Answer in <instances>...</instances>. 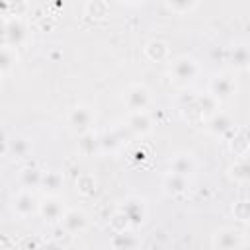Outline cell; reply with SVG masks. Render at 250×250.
<instances>
[{
    "label": "cell",
    "instance_id": "obj_12",
    "mask_svg": "<svg viewBox=\"0 0 250 250\" xmlns=\"http://www.w3.org/2000/svg\"><path fill=\"white\" fill-rule=\"evenodd\" d=\"M232 61H234L238 66H244V64L250 61V53H248L244 47H236L234 53H232Z\"/></svg>",
    "mask_w": 250,
    "mask_h": 250
},
{
    "label": "cell",
    "instance_id": "obj_2",
    "mask_svg": "<svg viewBox=\"0 0 250 250\" xmlns=\"http://www.w3.org/2000/svg\"><path fill=\"white\" fill-rule=\"evenodd\" d=\"M174 74H176V78H180V80H191L193 74H195V64H193L189 59H180V61L174 64Z\"/></svg>",
    "mask_w": 250,
    "mask_h": 250
},
{
    "label": "cell",
    "instance_id": "obj_15",
    "mask_svg": "<svg viewBox=\"0 0 250 250\" xmlns=\"http://www.w3.org/2000/svg\"><path fill=\"white\" fill-rule=\"evenodd\" d=\"M229 127H230V121H229L227 117L219 115V117H215V119H213V131H219V133H223V131H227Z\"/></svg>",
    "mask_w": 250,
    "mask_h": 250
},
{
    "label": "cell",
    "instance_id": "obj_3",
    "mask_svg": "<svg viewBox=\"0 0 250 250\" xmlns=\"http://www.w3.org/2000/svg\"><path fill=\"white\" fill-rule=\"evenodd\" d=\"M232 82L227 78V76H219V78H215L213 80V84H211V90H213V94L217 96V98H229L230 94H232Z\"/></svg>",
    "mask_w": 250,
    "mask_h": 250
},
{
    "label": "cell",
    "instance_id": "obj_16",
    "mask_svg": "<svg viewBox=\"0 0 250 250\" xmlns=\"http://www.w3.org/2000/svg\"><path fill=\"white\" fill-rule=\"evenodd\" d=\"M49 189H57L59 186H61V178L59 176H55V174H49L47 178H45V182H43Z\"/></svg>",
    "mask_w": 250,
    "mask_h": 250
},
{
    "label": "cell",
    "instance_id": "obj_14",
    "mask_svg": "<svg viewBox=\"0 0 250 250\" xmlns=\"http://www.w3.org/2000/svg\"><path fill=\"white\" fill-rule=\"evenodd\" d=\"M131 125H133V129L135 131H146L148 129V119L145 117V115H137V117H133L131 119Z\"/></svg>",
    "mask_w": 250,
    "mask_h": 250
},
{
    "label": "cell",
    "instance_id": "obj_11",
    "mask_svg": "<svg viewBox=\"0 0 250 250\" xmlns=\"http://www.w3.org/2000/svg\"><path fill=\"white\" fill-rule=\"evenodd\" d=\"M43 215H45L49 221H55V219H59V215H61V207H59L55 201H47V203L43 205Z\"/></svg>",
    "mask_w": 250,
    "mask_h": 250
},
{
    "label": "cell",
    "instance_id": "obj_9",
    "mask_svg": "<svg viewBox=\"0 0 250 250\" xmlns=\"http://www.w3.org/2000/svg\"><path fill=\"white\" fill-rule=\"evenodd\" d=\"M217 244L223 246V248H232V246H238L240 240H238V234L236 232H223L217 238Z\"/></svg>",
    "mask_w": 250,
    "mask_h": 250
},
{
    "label": "cell",
    "instance_id": "obj_17",
    "mask_svg": "<svg viewBox=\"0 0 250 250\" xmlns=\"http://www.w3.org/2000/svg\"><path fill=\"white\" fill-rule=\"evenodd\" d=\"M170 4L174 8H178V10H186V8H189L193 4V0H170Z\"/></svg>",
    "mask_w": 250,
    "mask_h": 250
},
{
    "label": "cell",
    "instance_id": "obj_7",
    "mask_svg": "<svg viewBox=\"0 0 250 250\" xmlns=\"http://www.w3.org/2000/svg\"><path fill=\"white\" fill-rule=\"evenodd\" d=\"M184 188H186V180H184V176H180V174H172V176L166 180V189L172 191V193L184 191Z\"/></svg>",
    "mask_w": 250,
    "mask_h": 250
},
{
    "label": "cell",
    "instance_id": "obj_6",
    "mask_svg": "<svg viewBox=\"0 0 250 250\" xmlns=\"http://www.w3.org/2000/svg\"><path fill=\"white\" fill-rule=\"evenodd\" d=\"M172 170H174V174L188 176V174L191 172V160H189V158H186V156H180V158H176V160H174Z\"/></svg>",
    "mask_w": 250,
    "mask_h": 250
},
{
    "label": "cell",
    "instance_id": "obj_8",
    "mask_svg": "<svg viewBox=\"0 0 250 250\" xmlns=\"http://www.w3.org/2000/svg\"><path fill=\"white\" fill-rule=\"evenodd\" d=\"M33 203H35V199H33L31 195H21V197H18V201H16V209H18L21 215H27V213L33 211Z\"/></svg>",
    "mask_w": 250,
    "mask_h": 250
},
{
    "label": "cell",
    "instance_id": "obj_18",
    "mask_svg": "<svg viewBox=\"0 0 250 250\" xmlns=\"http://www.w3.org/2000/svg\"><path fill=\"white\" fill-rule=\"evenodd\" d=\"M25 182H33V184H39V182H41V178H39V174H37L35 170H27V172H25Z\"/></svg>",
    "mask_w": 250,
    "mask_h": 250
},
{
    "label": "cell",
    "instance_id": "obj_13",
    "mask_svg": "<svg viewBox=\"0 0 250 250\" xmlns=\"http://www.w3.org/2000/svg\"><path fill=\"white\" fill-rule=\"evenodd\" d=\"M125 213H127V219H131L133 223L143 221V211H141V207H139V205H135V203H129V205H127V209H125Z\"/></svg>",
    "mask_w": 250,
    "mask_h": 250
},
{
    "label": "cell",
    "instance_id": "obj_10",
    "mask_svg": "<svg viewBox=\"0 0 250 250\" xmlns=\"http://www.w3.org/2000/svg\"><path fill=\"white\" fill-rule=\"evenodd\" d=\"M232 176L236 180H250V162H238L232 168Z\"/></svg>",
    "mask_w": 250,
    "mask_h": 250
},
{
    "label": "cell",
    "instance_id": "obj_5",
    "mask_svg": "<svg viewBox=\"0 0 250 250\" xmlns=\"http://www.w3.org/2000/svg\"><path fill=\"white\" fill-rule=\"evenodd\" d=\"M84 225H86V219H84V215L78 213V211H72V213H68V215L64 217V227H66L68 230H72V232L84 229Z\"/></svg>",
    "mask_w": 250,
    "mask_h": 250
},
{
    "label": "cell",
    "instance_id": "obj_4",
    "mask_svg": "<svg viewBox=\"0 0 250 250\" xmlns=\"http://www.w3.org/2000/svg\"><path fill=\"white\" fill-rule=\"evenodd\" d=\"M90 121H92V115H90V111L88 109H74V113L70 115V125H72V129H76V131H84L88 125H90Z\"/></svg>",
    "mask_w": 250,
    "mask_h": 250
},
{
    "label": "cell",
    "instance_id": "obj_1",
    "mask_svg": "<svg viewBox=\"0 0 250 250\" xmlns=\"http://www.w3.org/2000/svg\"><path fill=\"white\" fill-rule=\"evenodd\" d=\"M127 104L133 107V109H143L146 104H148V92L141 86L133 88L129 94H127Z\"/></svg>",
    "mask_w": 250,
    "mask_h": 250
}]
</instances>
